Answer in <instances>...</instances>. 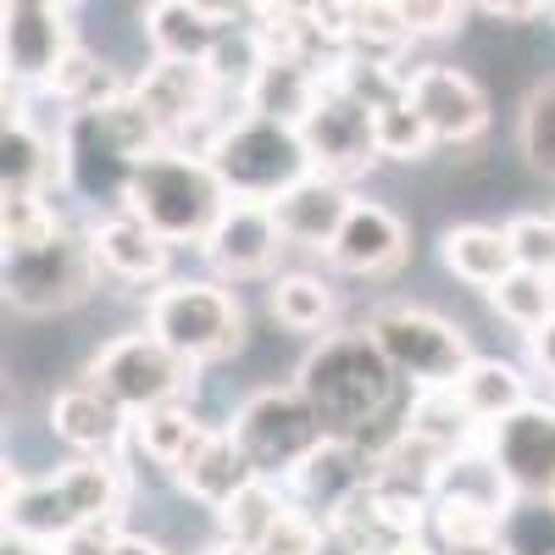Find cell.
Returning a JSON list of instances; mask_svg holds the SVG:
<instances>
[{"label": "cell", "instance_id": "cell-1", "mask_svg": "<svg viewBox=\"0 0 555 555\" xmlns=\"http://www.w3.org/2000/svg\"><path fill=\"white\" fill-rule=\"evenodd\" d=\"M295 389L311 400L328 439H356L366 450H378L400 434V416H395L400 373L384 361V350L373 345L366 328L317 339L306 361L295 366Z\"/></svg>", "mask_w": 555, "mask_h": 555}, {"label": "cell", "instance_id": "cell-2", "mask_svg": "<svg viewBox=\"0 0 555 555\" xmlns=\"http://www.w3.org/2000/svg\"><path fill=\"white\" fill-rule=\"evenodd\" d=\"M128 473L117 455H73L56 473L7 467V533L39 550H56L83 528L122 517Z\"/></svg>", "mask_w": 555, "mask_h": 555}, {"label": "cell", "instance_id": "cell-3", "mask_svg": "<svg viewBox=\"0 0 555 555\" xmlns=\"http://www.w3.org/2000/svg\"><path fill=\"white\" fill-rule=\"evenodd\" d=\"M162 145H167L162 128L133 101V89L101 112H73L62 133V190L83 206H95L101 217H112L128 201L133 172Z\"/></svg>", "mask_w": 555, "mask_h": 555}, {"label": "cell", "instance_id": "cell-4", "mask_svg": "<svg viewBox=\"0 0 555 555\" xmlns=\"http://www.w3.org/2000/svg\"><path fill=\"white\" fill-rule=\"evenodd\" d=\"M122 211H133L167 245H206L217 217L228 211V190H222V178L211 172L206 156L162 145L156 156H145V167L133 172Z\"/></svg>", "mask_w": 555, "mask_h": 555}, {"label": "cell", "instance_id": "cell-5", "mask_svg": "<svg viewBox=\"0 0 555 555\" xmlns=\"http://www.w3.org/2000/svg\"><path fill=\"white\" fill-rule=\"evenodd\" d=\"M206 162L222 178L228 201H256V206L284 201L295 183H306L317 172L311 156H306L300 128L267 122V117H250V112H228L222 117Z\"/></svg>", "mask_w": 555, "mask_h": 555}, {"label": "cell", "instance_id": "cell-6", "mask_svg": "<svg viewBox=\"0 0 555 555\" xmlns=\"http://www.w3.org/2000/svg\"><path fill=\"white\" fill-rule=\"evenodd\" d=\"M145 328L190 366H217L245 345V306L222 278H167L145 300Z\"/></svg>", "mask_w": 555, "mask_h": 555}, {"label": "cell", "instance_id": "cell-7", "mask_svg": "<svg viewBox=\"0 0 555 555\" xmlns=\"http://www.w3.org/2000/svg\"><path fill=\"white\" fill-rule=\"evenodd\" d=\"M222 428L234 434V444L250 461V473L267 478V483H289L306 461L328 444L322 416L311 411V400L295 384H267V389L245 395Z\"/></svg>", "mask_w": 555, "mask_h": 555}, {"label": "cell", "instance_id": "cell-8", "mask_svg": "<svg viewBox=\"0 0 555 555\" xmlns=\"http://www.w3.org/2000/svg\"><path fill=\"white\" fill-rule=\"evenodd\" d=\"M366 334H373V345L384 350V361L400 373V384H411V395L423 389H455L461 373L478 361L473 356V339L461 322L428 311V306H378L373 317H366Z\"/></svg>", "mask_w": 555, "mask_h": 555}, {"label": "cell", "instance_id": "cell-9", "mask_svg": "<svg viewBox=\"0 0 555 555\" xmlns=\"http://www.w3.org/2000/svg\"><path fill=\"white\" fill-rule=\"evenodd\" d=\"M83 378L95 384L112 405H122L128 416H145V411H162V405H190L201 366L172 356L151 328H139V334L106 339L95 356H89Z\"/></svg>", "mask_w": 555, "mask_h": 555}, {"label": "cell", "instance_id": "cell-10", "mask_svg": "<svg viewBox=\"0 0 555 555\" xmlns=\"http://www.w3.org/2000/svg\"><path fill=\"white\" fill-rule=\"evenodd\" d=\"M95 284H101V267H95V250H89L83 228H62L51 245L17 250L0 267V289H7V306L17 317L73 311L95 295Z\"/></svg>", "mask_w": 555, "mask_h": 555}, {"label": "cell", "instance_id": "cell-11", "mask_svg": "<svg viewBox=\"0 0 555 555\" xmlns=\"http://www.w3.org/2000/svg\"><path fill=\"white\" fill-rule=\"evenodd\" d=\"M300 139H306V156L322 178L334 183H350L361 172H373L384 156H378V112L356 101L350 89H339L334 78L322 83L317 106L306 112L300 122Z\"/></svg>", "mask_w": 555, "mask_h": 555}, {"label": "cell", "instance_id": "cell-12", "mask_svg": "<svg viewBox=\"0 0 555 555\" xmlns=\"http://www.w3.org/2000/svg\"><path fill=\"white\" fill-rule=\"evenodd\" d=\"M78 51L73 34V7L51 0H12L0 12V56H7V83L23 89H51L62 62Z\"/></svg>", "mask_w": 555, "mask_h": 555}, {"label": "cell", "instance_id": "cell-13", "mask_svg": "<svg viewBox=\"0 0 555 555\" xmlns=\"http://www.w3.org/2000/svg\"><path fill=\"white\" fill-rule=\"evenodd\" d=\"M483 450L517 500H555V400H533L489 428Z\"/></svg>", "mask_w": 555, "mask_h": 555}, {"label": "cell", "instance_id": "cell-14", "mask_svg": "<svg viewBox=\"0 0 555 555\" xmlns=\"http://www.w3.org/2000/svg\"><path fill=\"white\" fill-rule=\"evenodd\" d=\"M405 101L434 128L439 145H473L489 128V95L478 89L473 73H461L450 62H416L405 78Z\"/></svg>", "mask_w": 555, "mask_h": 555}, {"label": "cell", "instance_id": "cell-15", "mask_svg": "<svg viewBox=\"0 0 555 555\" xmlns=\"http://www.w3.org/2000/svg\"><path fill=\"white\" fill-rule=\"evenodd\" d=\"M284 250H289V240H284V228H278L272 206H256V201H228V211L217 217V228L201 245L206 267L222 278V284L267 278Z\"/></svg>", "mask_w": 555, "mask_h": 555}, {"label": "cell", "instance_id": "cell-16", "mask_svg": "<svg viewBox=\"0 0 555 555\" xmlns=\"http://www.w3.org/2000/svg\"><path fill=\"white\" fill-rule=\"evenodd\" d=\"M228 7H201V0H156V7L139 12L145 28L151 62H190V67H211L217 44L234 34Z\"/></svg>", "mask_w": 555, "mask_h": 555}, {"label": "cell", "instance_id": "cell-17", "mask_svg": "<svg viewBox=\"0 0 555 555\" xmlns=\"http://www.w3.org/2000/svg\"><path fill=\"white\" fill-rule=\"evenodd\" d=\"M366 483H373V450L356 444V439H328L284 489L306 517H317L322 528H328Z\"/></svg>", "mask_w": 555, "mask_h": 555}, {"label": "cell", "instance_id": "cell-18", "mask_svg": "<svg viewBox=\"0 0 555 555\" xmlns=\"http://www.w3.org/2000/svg\"><path fill=\"white\" fill-rule=\"evenodd\" d=\"M89 234V250H95V267L101 278H117V284H145L151 295L167 284V267H172V245L162 234H151L133 211H112V217H95L83 228Z\"/></svg>", "mask_w": 555, "mask_h": 555}, {"label": "cell", "instance_id": "cell-19", "mask_svg": "<svg viewBox=\"0 0 555 555\" xmlns=\"http://www.w3.org/2000/svg\"><path fill=\"white\" fill-rule=\"evenodd\" d=\"M411 256V228L400 222V211L378 206V201H356L350 222L339 228V240L328 250V267L345 278H384Z\"/></svg>", "mask_w": 555, "mask_h": 555}, {"label": "cell", "instance_id": "cell-20", "mask_svg": "<svg viewBox=\"0 0 555 555\" xmlns=\"http://www.w3.org/2000/svg\"><path fill=\"white\" fill-rule=\"evenodd\" d=\"M51 434L73 450V455H117L133 439V416L122 405H112L89 378L56 389L51 400Z\"/></svg>", "mask_w": 555, "mask_h": 555}, {"label": "cell", "instance_id": "cell-21", "mask_svg": "<svg viewBox=\"0 0 555 555\" xmlns=\"http://www.w3.org/2000/svg\"><path fill=\"white\" fill-rule=\"evenodd\" d=\"M350 211H356L350 183H334L322 172L295 183L284 201H272V217H278V228H284L289 250H322V256L334 250V240H339V228L350 222Z\"/></svg>", "mask_w": 555, "mask_h": 555}, {"label": "cell", "instance_id": "cell-22", "mask_svg": "<svg viewBox=\"0 0 555 555\" xmlns=\"http://www.w3.org/2000/svg\"><path fill=\"white\" fill-rule=\"evenodd\" d=\"M172 483L190 494L195 505H206V512L222 517L228 505L256 483V473H250L245 450L234 444V434H228V428H206V439L172 467Z\"/></svg>", "mask_w": 555, "mask_h": 555}, {"label": "cell", "instance_id": "cell-23", "mask_svg": "<svg viewBox=\"0 0 555 555\" xmlns=\"http://www.w3.org/2000/svg\"><path fill=\"white\" fill-rule=\"evenodd\" d=\"M62 190V139L34 128L28 117H7L0 133V201Z\"/></svg>", "mask_w": 555, "mask_h": 555}, {"label": "cell", "instance_id": "cell-24", "mask_svg": "<svg viewBox=\"0 0 555 555\" xmlns=\"http://www.w3.org/2000/svg\"><path fill=\"white\" fill-rule=\"evenodd\" d=\"M439 261L467 289H483V295H494L505 278L517 272V250H512V240H505V222L500 228L494 222H455V228H444L439 234Z\"/></svg>", "mask_w": 555, "mask_h": 555}, {"label": "cell", "instance_id": "cell-25", "mask_svg": "<svg viewBox=\"0 0 555 555\" xmlns=\"http://www.w3.org/2000/svg\"><path fill=\"white\" fill-rule=\"evenodd\" d=\"M322 83H328V73L311 67V62H267V56H261L256 78L245 83V95H240V112L300 128L306 112H311L317 95H322Z\"/></svg>", "mask_w": 555, "mask_h": 555}, {"label": "cell", "instance_id": "cell-26", "mask_svg": "<svg viewBox=\"0 0 555 555\" xmlns=\"http://www.w3.org/2000/svg\"><path fill=\"white\" fill-rule=\"evenodd\" d=\"M400 428L416 434V439H428L444 455H467V450H478L489 439V428L467 411V400H461L455 389H423V395H411V405L400 411Z\"/></svg>", "mask_w": 555, "mask_h": 555}, {"label": "cell", "instance_id": "cell-27", "mask_svg": "<svg viewBox=\"0 0 555 555\" xmlns=\"http://www.w3.org/2000/svg\"><path fill=\"white\" fill-rule=\"evenodd\" d=\"M455 395L467 400V411L478 416L483 428H500L505 416H517L522 405H533L528 373H522L517 361H500V356H478L467 373H461Z\"/></svg>", "mask_w": 555, "mask_h": 555}, {"label": "cell", "instance_id": "cell-28", "mask_svg": "<svg viewBox=\"0 0 555 555\" xmlns=\"http://www.w3.org/2000/svg\"><path fill=\"white\" fill-rule=\"evenodd\" d=\"M267 306L278 317V328H289V334H322V339H328L334 334L339 295H334L328 278H317V272H278Z\"/></svg>", "mask_w": 555, "mask_h": 555}, {"label": "cell", "instance_id": "cell-29", "mask_svg": "<svg viewBox=\"0 0 555 555\" xmlns=\"http://www.w3.org/2000/svg\"><path fill=\"white\" fill-rule=\"evenodd\" d=\"M295 512V500H289V489L284 483H267V478H256L228 512L217 517V528H222V539H234V544H245V550H261L278 528H284V517Z\"/></svg>", "mask_w": 555, "mask_h": 555}, {"label": "cell", "instance_id": "cell-30", "mask_svg": "<svg viewBox=\"0 0 555 555\" xmlns=\"http://www.w3.org/2000/svg\"><path fill=\"white\" fill-rule=\"evenodd\" d=\"M211 423H201V416L190 405H162V411H145V416H133V444L145 450L156 467H178L183 455H190L201 439H206Z\"/></svg>", "mask_w": 555, "mask_h": 555}, {"label": "cell", "instance_id": "cell-31", "mask_svg": "<svg viewBox=\"0 0 555 555\" xmlns=\"http://www.w3.org/2000/svg\"><path fill=\"white\" fill-rule=\"evenodd\" d=\"M489 306H494V317L505 322V328H517L522 339H533L539 328H550V322H555V278L517 267V272L489 295Z\"/></svg>", "mask_w": 555, "mask_h": 555}, {"label": "cell", "instance_id": "cell-32", "mask_svg": "<svg viewBox=\"0 0 555 555\" xmlns=\"http://www.w3.org/2000/svg\"><path fill=\"white\" fill-rule=\"evenodd\" d=\"M62 211L51 195H23V201H0V245H7V256L17 250H39L51 245L62 234Z\"/></svg>", "mask_w": 555, "mask_h": 555}, {"label": "cell", "instance_id": "cell-33", "mask_svg": "<svg viewBox=\"0 0 555 555\" xmlns=\"http://www.w3.org/2000/svg\"><path fill=\"white\" fill-rule=\"evenodd\" d=\"M500 555H555V500H512L500 522Z\"/></svg>", "mask_w": 555, "mask_h": 555}, {"label": "cell", "instance_id": "cell-34", "mask_svg": "<svg viewBox=\"0 0 555 555\" xmlns=\"http://www.w3.org/2000/svg\"><path fill=\"white\" fill-rule=\"evenodd\" d=\"M434 145H439L434 128L411 112V101H395V106L378 112V156L384 162H405V167L411 162H428Z\"/></svg>", "mask_w": 555, "mask_h": 555}, {"label": "cell", "instance_id": "cell-35", "mask_svg": "<svg viewBox=\"0 0 555 555\" xmlns=\"http://www.w3.org/2000/svg\"><path fill=\"white\" fill-rule=\"evenodd\" d=\"M517 139H522V156L533 172L555 178V78L539 83L528 106H522V122H517Z\"/></svg>", "mask_w": 555, "mask_h": 555}, {"label": "cell", "instance_id": "cell-36", "mask_svg": "<svg viewBox=\"0 0 555 555\" xmlns=\"http://www.w3.org/2000/svg\"><path fill=\"white\" fill-rule=\"evenodd\" d=\"M505 240L517 250V267L555 278V211H517L505 222Z\"/></svg>", "mask_w": 555, "mask_h": 555}, {"label": "cell", "instance_id": "cell-37", "mask_svg": "<svg viewBox=\"0 0 555 555\" xmlns=\"http://www.w3.org/2000/svg\"><path fill=\"white\" fill-rule=\"evenodd\" d=\"M400 17L411 39H444L467 23V7H455V0H400Z\"/></svg>", "mask_w": 555, "mask_h": 555}, {"label": "cell", "instance_id": "cell-38", "mask_svg": "<svg viewBox=\"0 0 555 555\" xmlns=\"http://www.w3.org/2000/svg\"><path fill=\"white\" fill-rule=\"evenodd\" d=\"M117 522H101V528H83V533H73L67 544H56L51 555H112V544H117Z\"/></svg>", "mask_w": 555, "mask_h": 555}, {"label": "cell", "instance_id": "cell-39", "mask_svg": "<svg viewBox=\"0 0 555 555\" xmlns=\"http://www.w3.org/2000/svg\"><path fill=\"white\" fill-rule=\"evenodd\" d=\"M528 361H533L539 373L555 384V322H550V328H539V334L528 339Z\"/></svg>", "mask_w": 555, "mask_h": 555}, {"label": "cell", "instance_id": "cell-40", "mask_svg": "<svg viewBox=\"0 0 555 555\" xmlns=\"http://www.w3.org/2000/svg\"><path fill=\"white\" fill-rule=\"evenodd\" d=\"M112 555H167V544L162 539H151V533H117V544H112Z\"/></svg>", "mask_w": 555, "mask_h": 555}, {"label": "cell", "instance_id": "cell-41", "mask_svg": "<svg viewBox=\"0 0 555 555\" xmlns=\"http://www.w3.org/2000/svg\"><path fill=\"white\" fill-rule=\"evenodd\" d=\"M483 17H500V23H528V17H544V7H478Z\"/></svg>", "mask_w": 555, "mask_h": 555}, {"label": "cell", "instance_id": "cell-42", "mask_svg": "<svg viewBox=\"0 0 555 555\" xmlns=\"http://www.w3.org/2000/svg\"><path fill=\"white\" fill-rule=\"evenodd\" d=\"M400 555H444V550H439V544H434V539L423 533V539H411V544H405Z\"/></svg>", "mask_w": 555, "mask_h": 555}, {"label": "cell", "instance_id": "cell-43", "mask_svg": "<svg viewBox=\"0 0 555 555\" xmlns=\"http://www.w3.org/2000/svg\"><path fill=\"white\" fill-rule=\"evenodd\" d=\"M206 555H261V550H245V544H234V539H217Z\"/></svg>", "mask_w": 555, "mask_h": 555}, {"label": "cell", "instance_id": "cell-44", "mask_svg": "<svg viewBox=\"0 0 555 555\" xmlns=\"http://www.w3.org/2000/svg\"><path fill=\"white\" fill-rule=\"evenodd\" d=\"M444 555H500V544H489V550H444Z\"/></svg>", "mask_w": 555, "mask_h": 555}]
</instances>
